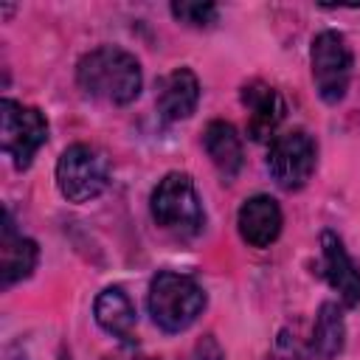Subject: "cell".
I'll return each instance as SVG.
<instances>
[{
  "mask_svg": "<svg viewBox=\"0 0 360 360\" xmlns=\"http://www.w3.org/2000/svg\"><path fill=\"white\" fill-rule=\"evenodd\" d=\"M76 79L93 98L110 104H129L141 93V65L132 53L104 45L79 59Z\"/></svg>",
  "mask_w": 360,
  "mask_h": 360,
  "instance_id": "1",
  "label": "cell"
},
{
  "mask_svg": "<svg viewBox=\"0 0 360 360\" xmlns=\"http://www.w3.org/2000/svg\"><path fill=\"white\" fill-rule=\"evenodd\" d=\"M146 304L152 321L163 332H183L200 318L205 307V292L191 276L163 270L152 278Z\"/></svg>",
  "mask_w": 360,
  "mask_h": 360,
  "instance_id": "2",
  "label": "cell"
},
{
  "mask_svg": "<svg viewBox=\"0 0 360 360\" xmlns=\"http://www.w3.org/2000/svg\"><path fill=\"white\" fill-rule=\"evenodd\" d=\"M149 208H152L155 222L174 236L186 239V236H194L202 231V222H205L202 202L194 188V180L183 172H169L155 186Z\"/></svg>",
  "mask_w": 360,
  "mask_h": 360,
  "instance_id": "3",
  "label": "cell"
},
{
  "mask_svg": "<svg viewBox=\"0 0 360 360\" xmlns=\"http://www.w3.org/2000/svg\"><path fill=\"white\" fill-rule=\"evenodd\" d=\"M107 183H110V163L96 146L73 143L62 152L56 163V186L65 200L90 202L107 188Z\"/></svg>",
  "mask_w": 360,
  "mask_h": 360,
  "instance_id": "4",
  "label": "cell"
},
{
  "mask_svg": "<svg viewBox=\"0 0 360 360\" xmlns=\"http://www.w3.org/2000/svg\"><path fill=\"white\" fill-rule=\"evenodd\" d=\"M0 141L11 163L17 169H28L37 149L48 141V121L39 110L3 98L0 101Z\"/></svg>",
  "mask_w": 360,
  "mask_h": 360,
  "instance_id": "5",
  "label": "cell"
},
{
  "mask_svg": "<svg viewBox=\"0 0 360 360\" xmlns=\"http://www.w3.org/2000/svg\"><path fill=\"white\" fill-rule=\"evenodd\" d=\"M312 79L315 90L326 104H338L352 79V51L338 31H321L312 39Z\"/></svg>",
  "mask_w": 360,
  "mask_h": 360,
  "instance_id": "6",
  "label": "cell"
},
{
  "mask_svg": "<svg viewBox=\"0 0 360 360\" xmlns=\"http://www.w3.org/2000/svg\"><path fill=\"white\" fill-rule=\"evenodd\" d=\"M315 158H318L315 141L304 129H292V132L273 138L270 152H267V169L281 188L295 191L312 177Z\"/></svg>",
  "mask_w": 360,
  "mask_h": 360,
  "instance_id": "7",
  "label": "cell"
},
{
  "mask_svg": "<svg viewBox=\"0 0 360 360\" xmlns=\"http://www.w3.org/2000/svg\"><path fill=\"white\" fill-rule=\"evenodd\" d=\"M321 250H323V276L343 301V307H357L360 304V270L346 253L343 242L326 231L321 236Z\"/></svg>",
  "mask_w": 360,
  "mask_h": 360,
  "instance_id": "8",
  "label": "cell"
},
{
  "mask_svg": "<svg viewBox=\"0 0 360 360\" xmlns=\"http://www.w3.org/2000/svg\"><path fill=\"white\" fill-rule=\"evenodd\" d=\"M239 233L253 248H267L281 233V208L270 194H256L242 202L236 217Z\"/></svg>",
  "mask_w": 360,
  "mask_h": 360,
  "instance_id": "9",
  "label": "cell"
},
{
  "mask_svg": "<svg viewBox=\"0 0 360 360\" xmlns=\"http://www.w3.org/2000/svg\"><path fill=\"white\" fill-rule=\"evenodd\" d=\"M158 112L166 121H183L197 110L200 82L188 68H174L158 82Z\"/></svg>",
  "mask_w": 360,
  "mask_h": 360,
  "instance_id": "10",
  "label": "cell"
},
{
  "mask_svg": "<svg viewBox=\"0 0 360 360\" xmlns=\"http://www.w3.org/2000/svg\"><path fill=\"white\" fill-rule=\"evenodd\" d=\"M242 101L248 107V135L253 141H267L284 118L281 96L264 82H250L242 90Z\"/></svg>",
  "mask_w": 360,
  "mask_h": 360,
  "instance_id": "11",
  "label": "cell"
},
{
  "mask_svg": "<svg viewBox=\"0 0 360 360\" xmlns=\"http://www.w3.org/2000/svg\"><path fill=\"white\" fill-rule=\"evenodd\" d=\"M96 321L104 332H110L112 338L118 340H132L135 329H138V315H135V307L129 301V295L121 290V287H107L98 292L96 298Z\"/></svg>",
  "mask_w": 360,
  "mask_h": 360,
  "instance_id": "12",
  "label": "cell"
},
{
  "mask_svg": "<svg viewBox=\"0 0 360 360\" xmlns=\"http://www.w3.org/2000/svg\"><path fill=\"white\" fill-rule=\"evenodd\" d=\"M205 152L225 180H233L242 169V141L228 121H211L202 132Z\"/></svg>",
  "mask_w": 360,
  "mask_h": 360,
  "instance_id": "13",
  "label": "cell"
},
{
  "mask_svg": "<svg viewBox=\"0 0 360 360\" xmlns=\"http://www.w3.org/2000/svg\"><path fill=\"white\" fill-rule=\"evenodd\" d=\"M37 264V245L31 239H25L22 233L14 231L11 217L6 214V225H3V239H0V270H3V284H14L25 276H31Z\"/></svg>",
  "mask_w": 360,
  "mask_h": 360,
  "instance_id": "14",
  "label": "cell"
},
{
  "mask_svg": "<svg viewBox=\"0 0 360 360\" xmlns=\"http://www.w3.org/2000/svg\"><path fill=\"white\" fill-rule=\"evenodd\" d=\"M343 338H346V326H343V315L338 304H323L315 321L312 343H309L312 360H332L335 354H340Z\"/></svg>",
  "mask_w": 360,
  "mask_h": 360,
  "instance_id": "15",
  "label": "cell"
},
{
  "mask_svg": "<svg viewBox=\"0 0 360 360\" xmlns=\"http://www.w3.org/2000/svg\"><path fill=\"white\" fill-rule=\"evenodd\" d=\"M172 14L194 28H205L217 20V6L214 3H172Z\"/></svg>",
  "mask_w": 360,
  "mask_h": 360,
  "instance_id": "16",
  "label": "cell"
},
{
  "mask_svg": "<svg viewBox=\"0 0 360 360\" xmlns=\"http://www.w3.org/2000/svg\"><path fill=\"white\" fill-rule=\"evenodd\" d=\"M194 360H225V354H222V349L217 346L214 338H202L194 349Z\"/></svg>",
  "mask_w": 360,
  "mask_h": 360,
  "instance_id": "17",
  "label": "cell"
},
{
  "mask_svg": "<svg viewBox=\"0 0 360 360\" xmlns=\"http://www.w3.org/2000/svg\"><path fill=\"white\" fill-rule=\"evenodd\" d=\"M104 360H149V357H146V354H141V352H135V349H118V352L107 354Z\"/></svg>",
  "mask_w": 360,
  "mask_h": 360,
  "instance_id": "18",
  "label": "cell"
}]
</instances>
